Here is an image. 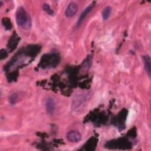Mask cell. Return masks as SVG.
<instances>
[{"mask_svg":"<svg viewBox=\"0 0 151 151\" xmlns=\"http://www.w3.org/2000/svg\"><path fill=\"white\" fill-rule=\"evenodd\" d=\"M17 94L16 93H13L12 94L9 99V103L11 104H14L16 103L17 101Z\"/></svg>","mask_w":151,"mask_h":151,"instance_id":"9c48e42d","label":"cell"},{"mask_svg":"<svg viewBox=\"0 0 151 151\" xmlns=\"http://www.w3.org/2000/svg\"><path fill=\"white\" fill-rule=\"evenodd\" d=\"M94 2H93L91 4H89L83 11V12H81V14H80V15L79 16V18L78 19V21H77V27L79 26L81 22H83V21L84 20V19L86 18V17L87 16V15L88 14V12L92 9L93 6H94Z\"/></svg>","mask_w":151,"mask_h":151,"instance_id":"277c9868","label":"cell"},{"mask_svg":"<svg viewBox=\"0 0 151 151\" xmlns=\"http://www.w3.org/2000/svg\"><path fill=\"white\" fill-rule=\"evenodd\" d=\"M67 138L71 142L77 143L81 139V134L78 131L71 130L67 134Z\"/></svg>","mask_w":151,"mask_h":151,"instance_id":"3957f363","label":"cell"},{"mask_svg":"<svg viewBox=\"0 0 151 151\" xmlns=\"http://www.w3.org/2000/svg\"><path fill=\"white\" fill-rule=\"evenodd\" d=\"M111 11V8L110 6H107L103 9L102 11V17L104 20H106L108 19V18L110 15Z\"/></svg>","mask_w":151,"mask_h":151,"instance_id":"52a82bcc","label":"cell"},{"mask_svg":"<svg viewBox=\"0 0 151 151\" xmlns=\"http://www.w3.org/2000/svg\"><path fill=\"white\" fill-rule=\"evenodd\" d=\"M43 9L49 15H53L54 11L51 9L50 5L48 4H44V5H43Z\"/></svg>","mask_w":151,"mask_h":151,"instance_id":"ba28073f","label":"cell"},{"mask_svg":"<svg viewBox=\"0 0 151 151\" xmlns=\"http://www.w3.org/2000/svg\"><path fill=\"white\" fill-rule=\"evenodd\" d=\"M16 21L18 26L23 29H29L31 26V18L26 10L19 6L16 12Z\"/></svg>","mask_w":151,"mask_h":151,"instance_id":"6da1fadb","label":"cell"},{"mask_svg":"<svg viewBox=\"0 0 151 151\" xmlns=\"http://www.w3.org/2000/svg\"><path fill=\"white\" fill-rule=\"evenodd\" d=\"M77 9H78V6L76 3L74 2H70L68 6H67L65 11V16L68 18H71L73 17L77 12Z\"/></svg>","mask_w":151,"mask_h":151,"instance_id":"7a4b0ae2","label":"cell"},{"mask_svg":"<svg viewBox=\"0 0 151 151\" xmlns=\"http://www.w3.org/2000/svg\"><path fill=\"white\" fill-rule=\"evenodd\" d=\"M6 55H7V54L6 53V52L5 51V50H4V52H3V50H2L1 51V60L3 59V58H4L5 57H6Z\"/></svg>","mask_w":151,"mask_h":151,"instance_id":"30bf717a","label":"cell"},{"mask_svg":"<svg viewBox=\"0 0 151 151\" xmlns=\"http://www.w3.org/2000/svg\"><path fill=\"white\" fill-rule=\"evenodd\" d=\"M45 108L47 113L48 114L52 115L54 113L55 110V101L53 98L49 97L47 99L45 103Z\"/></svg>","mask_w":151,"mask_h":151,"instance_id":"5b68a950","label":"cell"},{"mask_svg":"<svg viewBox=\"0 0 151 151\" xmlns=\"http://www.w3.org/2000/svg\"><path fill=\"white\" fill-rule=\"evenodd\" d=\"M143 60L144 61V65L145 68L147 73L148 76L150 77L151 75V61H150V58L149 55H143Z\"/></svg>","mask_w":151,"mask_h":151,"instance_id":"8992f818","label":"cell"}]
</instances>
